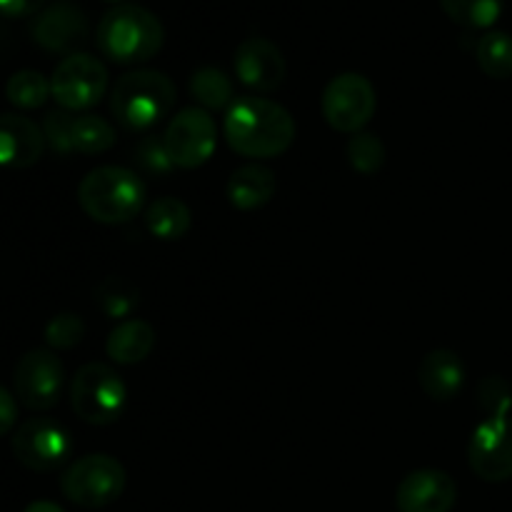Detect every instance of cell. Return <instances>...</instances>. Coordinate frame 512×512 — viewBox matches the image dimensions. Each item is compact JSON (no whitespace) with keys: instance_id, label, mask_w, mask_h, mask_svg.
<instances>
[{"instance_id":"obj_1","label":"cell","mask_w":512,"mask_h":512,"mask_svg":"<svg viewBox=\"0 0 512 512\" xmlns=\"http://www.w3.org/2000/svg\"><path fill=\"white\" fill-rule=\"evenodd\" d=\"M295 118L285 105L260 95H240L223 118V135L230 150L250 160L278 158L293 145Z\"/></svg>"},{"instance_id":"obj_2","label":"cell","mask_w":512,"mask_h":512,"mask_svg":"<svg viewBox=\"0 0 512 512\" xmlns=\"http://www.w3.org/2000/svg\"><path fill=\"white\" fill-rule=\"evenodd\" d=\"M163 43L165 30L158 15L133 3L110 8L95 30L100 55L118 65L148 63L163 50Z\"/></svg>"},{"instance_id":"obj_3","label":"cell","mask_w":512,"mask_h":512,"mask_svg":"<svg viewBox=\"0 0 512 512\" xmlns=\"http://www.w3.org/2000/svg\"><path fill=\"white\" fill-rule=\"evenodd\" d=\"M143 178L123 165L93 168L78 185V203L90 220L103 225H123L145 210Z\"/></svg>"},{"instance_id":"obj_4","label":"cell","mask_w":512,"mask_h":512,"mask_svg":"<svg viewBox=\"0 0 512 512\" xmlns=\"http://www.w3.org/2000/svg\"><path fill=\"white\" fill-rule=\"evenodd\" d=\"M175 105V85L160 70L138 68L120 75L110 90V113L125 130H150L168 118Z\"/></svg>"},{"instance_id":"obj_5","label":"cell","mask_w":512,"mask_h":512,"mask_svg":"<svg viewBox=\"0 0 512 512\" xmlns=\"http://www.w3.org/2000/svg\"><path fill=\"white\" fill-rule=\"evenodd\" d=\"M70 405L83 423L105 428L123 418L128 388L110 365L88 363L70 380Z\"/></svg>"},{"instance_id":"obj_6","label":"cell","mask_w":512,"mask_h":512,"mask_svg":"<svg viewBox=\"0 0 512 512\" xmlns=\"http://www.w3.org/2000/svg\"><path fill=\"white\" fill-rule=\"evenodd\" d=\"M128 475L113 455L93 453L73 460L60 475V490L73 505L85 510H100L113 505L123 495Z\"/></svg>"},{"instance_id":"obj_7","label":"cell","mask_w":512,"mask_h":512,"mask_svg":"<svg viewBox=\"0 0 512 512\" xmlns=\"http://www.w3.org/2000/svg\"><path fill=\"white\" fill-rule=\"evenodd\" d=\"M320 110L335 133H363L378 110V93L365 75L340 73L325 85Z\"/></svg>"},{"instance_id":"obj_8","label":"cell","mask_w":512,"mask_h":512,"mask_svg":"<svg viewBox=\"0 0 512 512\" xmlns=\"http://www.w3.org/2000/svg\"><path fill=\"white\" fill-rule=\"evenodd\" d=\"M110 75L100 58L90 53L65 55L50 75L53 100L68 113L90 110L108 93Z\"/></svg>"},{"instance_id":"obj_9","label":"cell","mask_w":512,"mask_h":512,"mask_svg":"<svg viewBox=\"0 0 512 512\" xmlns=\"http://www.w3.org/2000/svg\"><path fill=\"white\" fill-rule=\"evenodd\" d=\"M163 145L170 163L180 170L203 168L218 148V125L203 108H183L163 130Z\"/></svg>"},{"instance_id":"obj_10","label":"cell","mask_w":512,"mask_h":512,"mask_svg":"<svg viewBox=\"0 0 512 512\" xmlns=\"http://www.w3.org/2000/svg\"><path fill=\"white\" fill-rule=\"evenodd\" d=\"M15 398L28 410L43 413L60 403L65 388V368L55 350L38 348L18 360L13 373Z\"/></svg>"},{"instance_id":"obj_11","label":"cell","mask_w":512,"mask_h":512,"mask_svg":"<svg viewBox=\"0 0 512 512\" xmlns=\"http://www.w3.org/2000/svg\"><path fill=\"white\" fill-rule=\"evenodd\" d=\"M73 453L70 433L50 418H30L15 430L13 455L33 473H53L63 468Z\"/></svg>"},{"instance_id":"obj_12","label":"cell","mask_w":512,"mask_h":512,"mask_svg":"<svg viewBox=\"0 0 512 512\" xmlns=\"http://www.w3.org/2000/svg\"><path fill=\"white\" fill-rule=\"evenodd\" d=\"M468 465L485 483L512 478V418H483L468 443Z\"/></svg>"},{"instance_id":"obj_13","label":"cell","mask_w":512,"mask_h":512,"mask_svg":"<svg viewBox=\"0 0 512 512\" xmlns=\"http://www.w3.org/2000/svg\"><path fill=\"white\" fill-rule=\"evenodd\" d=\"M235 75L245 88L255 90V93H273L283 85L288 65H285V55L273 40L268 38H245L235 50Z\"/></svg>"},{"instance_id":"obj_14","label":"cell","mask_w":512,"mask_h":512,"mask_svg":"<svg viewBox=\"0 0 512 512\" xmlns=\"http://www.w3.org/2000/svg\"><path fill=\"white\" fill-rule=\"evenodd\" d=\"M455 503H458V485L445 470H413L400 480L395 490L398 512H450Z\"/></svg>"},{"instance_id":"obj_15","label":"cell","mask_w":512,"mask_h":512,"mask_svg":"<svg viewBox=\"0 0 512 512\" xmlns=\"http://www.w3.org/2000/svg\"><path fill=\"white\" fill-rule=\"evenodd\" d=\"M88 30L90 23L83 10L63 0V3H53L50 8L40 10L30 33L35 43L48 53L73 55L78 53L75 48L88 38Z\"/></svg>"},{"instance_id":"obj_16","label":"cell","mask_w":512,"mask_h":512,"mask_svg":"<svg viewBox=\"0 0 512 512\" xmlns=\"http://www.w3.org/2000/svg\"><path fill=\"white\" fill-rule=\"evenodd\" d=\"M45 145L48 143L38 123L20 113L0 115V168H30L43 158Z\"/></svg>"},{"instance_id":"obj_17","label":"cell","mask_w":512,"mask_h":512,"mask_svg":"<svg viewBox=\"0 0 512 512\" xmlns=\"http://www.w3.org/2000/svg\"><path fill=\"white\" fill-rule=\"evenodd\" d=\"M465 378H468V373H465L463 358L448 348L430 350L418 365L420 390L435 403H450V400L458 398Z\"/></svg>"},{"instance_id":"obj_18","label":"cell","mask_w":512,"mask_h":512,"mask_svg":"<svg viewBox=\"0 0 512 512\" xmlns=\"http://www.w3.org/2000/svg\"><path fill=\"white\" fill-rule=\"evenodd\" d=\"M278 193V178L273 170L263 163H248L233 170L225 183V198L235 210H260L270 203Z\"/></svg>"},{"instance_id":"obj_19","label":"cell","mask_w":512,"mask_h":512,"mask_svg":"<svg viewBox=\"0 0 512 512\" xmlns=\"http://www.w3.org/2000/svg\"><path fill=\"white\" fill-rule=\"evenodd\" d=\"M153 325L140 318H128L110 330L105 340V353L118 365H138L153 353L155 348Z\"/></svg>"},{"instance_id":"obj_20","label":"cell","mask_w":512,"mask_h":512,"mask_svg":"<svg viewBox=\"0 0 512 512\" xmlns=\"http://www.w3.org/2000/svg\"><path fill=\"white\" fill-rule=\"evenodd\" d=\"M143 220L153 238L163 240V243H175L188 235L190 225H193V213H190L188 203H183L180 198L163 195L143 210Z\"/></svg>"},{"instance_id":"obj_21","label":"cell","mask_w":512,"mask_h":512,"mask_svg":"<svg viewBox=\"0 0 512 512\" xmlns=\"http://www.w3.org/2000/svg\"><path fill=\"white\" fill-rule=\"evenodd\" d=\"M190 95L203 110H228L235 100V85L225 70L205 65L190 75Z\"/></svg>"},{"instance_id":"obj_22","label":"cell","mask_w":512,"mask_h":512,"mask_svg":"<svg viewBox=\"0 0 512 512\" xmlns=\"http://www.w3.org/2000/svg\"><path fill=\"white\" fill-rule=\"evenodd\" d=\"M95 305H98L105 318L123 323V320H128L138 310L140 290L128 278L110 275L95 290Z\"/></svg>"},{"instance_id":"obj_23","label":"cell","mask_w":512,"mask_h":512,"mask_svg":"<svg viewBox=\"0 0 512 512\" xmlns=\"http://www.w3.org/2000/svg\"><path fill=\"white\" fill-rule=\"evenodd\" d=\"M475 58L488 78H512V35L505 30H488L475 45Z\"/></svg>"},{"instance_id":"obj_24","label":"cell","mask_w":512,"mask_h":512,"mask_svg":"<svg viewBox=\"0 0 512 512\" xmlns=\"http://www.w3.org/2000/svg\"><path fill=\"white\" fill-rule=\"evenodd\" d=\"M118 140L113 125L105 118L93 113L75 115L73 118V150L83 155H100L108 153Z\"/></svg>"},{"instance_id":"obj_25","label":"cell","mask_w":512,"mask_h":512,"mask_svg":"<svg viewBox=\"0 0 512 512\" xmlns=\"http://www.w3.org/2000/svg\"><path fill=\"white\" fill-rule=\"evenodd\" d=\"M5 98L10 105L20 110H38L53 98L50 93V78H45L38 70H18L5 83Z\"/></svg>"},{"instance_id":"obj_26","label":"cell","mask_w":512,"mask_h":512,"mask_svg":"<svg viewBox=\"0 0 512 512\" xmlns=\"http://www.w3.org/2000/svg\"><path fill=\"white\" fill-rule=\"evenodd\" d=\"M445 15L468 30H488L503 15V0H440Z\"/></svg>"},{"instance_id":"obj_27","label":"cell","mask_w":512,"mask_h":512,"mask_svg":"<svg viewBox=\"0 0 512 512\" xmlns=\"http://www.w3.org/2000/svg\"><path fill=\"white\" fill-rule=\"evenodd\" d=\"M345 158H348L350 168L360 175H375L383 170L388 150L385 143L375 133H355L350 135L348 145H345Z\"/></svg>"},{"instance_id":"obj_28","label":"cell","mask_w":512,"mask_h":512,"mask_svg":"<svg viewBox=\"0 0 512 512\" xmlns=\"http://www.w3.org/2000/svg\"><path fill=\"white\" fill-rule=\"evenodd\" d=\"M43 338L50 350H73L85 338L83 318L75 313H58L55 318L48 320Z\"/></svg>"},{"instance_id":"obj_29","label":"cell","mask_w":512,"mask_h":512,"mask_svg":"<svg viewBox=\"0 0 512 512\" xmlns=\"http://www.w3.org/2000/svg\"><path fill=\"white\" fill-rule=\"evenodd\" d=\"M478 405L483 418H505L512 410V390L498 375H490L478 385Z\"/></svg>"},{"instance_id":"obj_30","label":"cell","mask_w":512,"mask_h":512,"mask_svg":"<svg viewBox=\"0 0 512 512\" xmlns=\"http://www.w3.org/2000/svg\"><path fill=\"white\" fill-rule=\"evenodd\" d=\"M45 143L60 155L75 153L73 150V115L68 110H50L43 120Z\"/></svg>"},{"instance_id":"obj_31","label":"cell","mask_w":512,"mask_h":512,"mask_svg":"<svg viewBox=\"0 0 512 512\" xmlns=\"http://www.w3.org/2000/svg\"><path fill=\"white\" fill-rule=\"evenodd\" d=\"M135 160H138L148 173L155 175H165L175 168V165L170 163L168 153H165L163 138H155V135H148V138L140 140L138 150H135Z\"/></svg>"},{"instance_id":"obj_32","label":"cell","mask_w":512,"mask_h":512,"mask_svg":"<svg viewBox=\"0 0 512 512\" xmlns=\"http://www.w3.org/2000/svg\"><path fill=\"white\" fill-rule=\"evenodd\" d=\"M18 423V403H15V395L0 385V438L8 435L10 430Z\"/></svg>"},{"instance_id":"obj_33","label":"cell","mask_w":512,"mask_h":512,"mask_svg":"<svg viewBox=\"0 0 512 512\" xmlns=\"http://www.w3.org/2000/svg\"><path fill=\"white\" fill-rule=\"evenodd\" d=\"M45 0H0V15L5 18H28L43 8Z\"/></svg>"},{"instance_id":"obj_34","label":"cell","mask_w":512,"mask_h":512,"mask_svg":"<svg viewBox=\"0 0 512 512\" xmlns=\"http://www.w3.org/2000/svg\"><path fill=\"white\" fill-rule=\"evenodd\" d=\"M23 512H65V510L60 508V505L50 503V500H35V503H30Z\"/></svg>"},{"instance_id":"obj_35","label":"cell","mask_w":512,"mask_h":512,"mask_svg":"<svg viewBox=\"0 0 512 512\" xmlns=\"http://www.w3.org/2000/svg\"><path fill=\"white\" fill-rule=\"evenodd\" d=\"M105 3H118L120 5V3H123V0H105Z\"/></svg>"}]
</instances>
